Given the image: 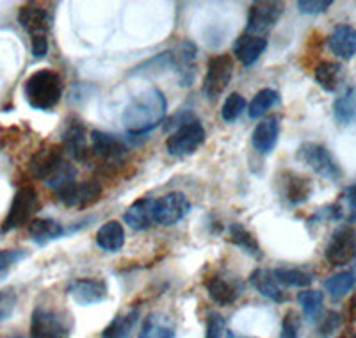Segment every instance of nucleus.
I'll use <instances>...</instances> for the list:
<instances>
[{
    "mask_svg": "<svg viewBox=\"0 0 356 338\" xmlns=\"http://www.w3.org/2000/svg\"><path fill=\"white\" fill-rule=\"evenodd\" d=\"M225 317L218 312H212L207 317V330H205V338H222L225 337Z\"/></svg>",
    "mask_w": 356,
    "mask_h": 338,
    "instance_id": "58836bf2",
    "label": "nucleus"
},
{
    "mask_svg": "<svg viewBox=\"0 0 356 338\" xmlns=\"http://www.w3.org/2000/svg\"><path fill=\"white\" fill-rule=\"evenodd\" d=\"M356 257V230L351 225L339 226L324 250L326 262L333 267L348 266Z\"/></svg>",
    "mask_w": 356,
    "mask_h": 338,
    "instance_id": "9d476101",
    "label": "nucleus"
},
{
    "mask_svg": "<svg viewBox=\"0 0 356 338\" xmlns=\"http://www.w3.org/2000/svg\"><path fill=\"white\" fill-rule=\"evenodd\" d=\"M66 294L79 306H95L109 299V287L102 278H77L66 287Z\"/></svg>",
    "mask_w": 356,
    "mask_h": 338,
    "instance_id": "dca6fc26",
    "label": "nucleus"
},
{
    "mask_svg": "<svg viewBox=\"0 0 356 338\" xmlns=\"http://www.w3.org/2000/svg\"><path fill=\"white\" fill-rule=\"evenodd\" d=\"M282 285L287 287H296V289H305V287H310L314 282V274L308 273V271L300 269V267H280V269L273 271Z\"/></svg>",
    "mask_w": 356,
    "mask_h": 338,
    "instance_id": "f704fd0d",
    "label": "nucleus"
},
{
    "mask_svg": "<svg viewBox=\"0 0 356 338\" xmlns=\"http://www.w3.org/2000/svg\"><path fill=\"white\" fill-rule=\"evenodd\" d=\"M29 235L38 246H47L49 242L57 241V239L65 237L66 232L65 226L56 219L50 218H36L29 223Z\"/></svg>",
    "mask_w": 356,
    "mask_h": 338,
    "instance_id": "b1692460",
    "label": "nucleus"
},
{
    "mask_svg": "<svg viewBox=\"0 0 356 338\" xmlns=\"http://www.w3.org/2000/svg\"><path fill=\"white\" fill-rule=\"evenodd\" d=\"M70 328L63 314L36 306L31 315V338H68Z\"/></svg>",
    "mask_w": 356,
    "mask_h": 338,
    "instance_id": "f8f14e48",
    "label": "nucleus"
},
{
    "mask_svg": "<svg viewBox=\"0 0 356 338\" xmlns=\"http://www.w3.org/2000/svg\"><path fill=\"white\" fill-rule=\"evenodd\" d=\"M285 11L284 2L278 0H260V2H253L248 11V25L246 33L250 36H260L269 33L278 20L282 18Z\"/></svg>",
    "mask_w": 356,
    "mask_h": 338,
    "instance_id": "6e6552de",
    "label": "nucleus"
},
{
    "mask_svg": "<svg viewBox=\"0 0 356 338\" xmlns=\"http://www.w3.org/2000/svg\"><path fill=\"white\" fill-rule=\"evenodd\" d=\"M250 283L255 287V290L260 296L267 298L269 301L276 303V305L287 301V296H285V292L282 290L280 282L276 280L275 273H273L271 269H264V267L255 269L251 273Z\"/></svg>",
    "mask_w": 356,
    "mask_h": 338,
    "instance_id": "5701e85b",
    "label": "nucleus"
},
{
    "mask_svg": "<svg viewBox=\"0 0 356 338\" xmlns=\"http://www.w3.org/2000/svg\"><path fill=\"white\" fill-rule=\"evenodd\" d=\"M356 287V273L355 271H342L330 278L324 280V290L328 292L332 299H342Z\"/></svg>",
    "mask_w": 356,
    "mask_h": 338,
    "instance_id": "2f4dec72",
    "label": "nucleus"
},
{
    "mask_svg": "<svg viewBox=\"0 0 356 338\" xmlns=\"http://www.w3.org/2000/svg\"><path fill=\"white\" fill-rule=\"evenodd\" d=\"M61 141L63 152H65L70 159L89 164V143L84 121L79 120V118L75 116L68 118V120L65 121Z\"/></svg>",
    "mask_w": 356,
    "mask_h": 338,
    "instance_id": "4468645a",
    "label": "nucleus"
},
{
    "mask_svg": "<svg viewBox=\"0 0 356 338\" xmlns=\"http://www.w3.org/2000/svg\"><path fill=\"white\" fill-rule=\"evenodd\" d=\"M18 296L13 289L0 290V322L8 321L13 317L15 310H17Z\"/></svg>",
    "mask_w": 356,
    "mask_h": 338,
    "instance_id": "e433bc0d",
    "label": "nucleus"
},
{
    "mask_svg": "<svg viewBox=\"0 0 356 338\" xmlns=\"http://www.w3.org/2000/svg\"><path fill=\"white\" fill-rule=\"evenodd\" d=\"M351 315H353V319H356V298L353 299V303H351Z\"/></svg>",
    "mask_w": 356,
    "mask_h": 338,
    "instance_id": "a18cd8bd",
    "label": "nucleus"
},
{
    "mask_svg": "<svg viewBox=\"0 0 356 338\" xmlns=\"http://www.w3.org/2000/svg\"><path fill=\"white\" fill-rule=\"evenodd\" d=\"M29 169L34 178L52 187L54 191L77 177V169L66 161V153L57 145L44 146L34 153L29 162Z\"/></svg>",
    "mask_w": 356,
    "mask_h": 338,
    "instance_id": "f03ea898",
    "label": "nucleus"
},
{
    "mask_svg": "<svg viewBox=\"0 0 356 338\" xmlns=\"http://www.w3.org/2000/svg\"><path fill=\"white\" fill-rule=\"evenodd\" d=\"M344 198H346V202H348L349 209H351V212H353L351 221H355L356 219V184H353V186H349L348 189L344 191Z\"/></svg>",
    "mask_w": 356,
    "mask_h": 338,
    "instance_id": "c03bdc74",
    "label": "nucleus"
},
{
    "mask_svg": "<svg viewBox=\"0 0 356 338\" xmlns=\"http://www.w3.org/2000/svg\"><path fill=\"white\" fill-rule=\"evenodd\" d=\"M154 198L145 196L139 198L138 202H134L132 205L127 209L123 214V221L134 230V232H145V230L152 228L155 225L154 221Z\"/></svg>",
    "mask_w": 356,
    "mask_h": 338,
    "instance_id": "4be33fe9",
    "label": "nucleus"
},
{
    "mask_svg": "<svg viewBox=\"0 0 356 338\" xmlns=\"http://www.w3.org/2000/svg\"><path fill=\"white\" fill-rule=\"evenodd\" d=\"M230 242L234 246H237L239 250H243L246 255H250V257L253 258L264 257L255 235L251 234L250 230H248L244 225H241V223H232L230 225Z\"/></svg>",
    "mask_w": 356,
    "mask_h": 338,
    "instance_id": "7c9ffc66",
    "label": "nucleus"
},
{
    "mask_svg": "<svg viewBox=\"0 0 356 338\" xmlns=\"http://www.w3.org/2000/svg\"><path fill=\"white\" fill-rule=\"evenodd\" d=\"M168 113V100L161 89L146 88L132 97L123 111V125L132 136H145L161 125Z\"/></svg>",
    "mask_w": 356,
    "mask_h": 338,
    "instance_id": "f257e3e1",
    "label": "nucleus"
},
{
    "mask_svg": "<svg viewBox=\"0 0 356 338\" xmlns=\"http://www.w3.org/2000/svg\"><path fill=\"white\" fill-rule=\"evenodd\" d=\"M138 319L139 310H136V308L125 312V314H118L116 317L107 324L106 330L102 331L100 338H130Z\"/></svg>",
    "mask_w": 356,
    "mask_h": 338,
    "instance_id": "c756f323",
    "label": "nucleus"
},
{
    "mask_svg": "<svg viewBox=\"0 0 356 338\" xmlns=\"http://www.w3.org/2000/svg\"><path fill=\"white\" fill-rule=\"evenodd\" d=\"M102 194H104V187L95 178L84 182H66L65 186L56 189L57 200L70 209H88L100 202Z\"/></svg>",
    "mask_w": 356,
    "mask_h": 338,
    "instance_id": "423d86ee",
    "label": "nucleus"
},
{
    "mask_svg": "<svg viewBox=\"0 0 356 338\" xmlns=\"http://www.w3.org/2000/svg\"><path fill=\"white\" fill-rule=\"evenodd\" d=\"M333 118L340 127H351L356 123V86L348 88L333 102Z\"/></svg>",
    "mask_w": 356,
    "mask_h": 338,
    "instance_id": "c85d7f7f",
    "label": "nucleus"
},
{
    "mask_svg": "<svg viewBox=\"0 0 356 338\" xmlns=\"http://www.w3.org/2000/svg\"><path fill=\"white\" fill-rule=\"evenodd\" d=\"M276 104H280V95L276 89H260L259 93L253 97L251 104L248 105V114H250L251 120H260V118L266 116L267 111L271 109V107H275Z\"/></svg>",
    "mask_w": 356,
    "mask_h": 338,
    "instance_id": "473e14b6",
    "label": "nucleus"
},
{
    "mask_svg": "<svg viewBox=\"0 0 356 338\" xmlns=\"http://www.w3.org/2000/svg\"><path fill=\"white\" fill-rule=\"evenodd\" d=\"M340 324H342V315L337 314V312H328V315H326V317L323 319V322H321L317 333L321 335V338H328L339 330Z\"/></svg>",
    "mask_w": 356,
    "mask_h": 338,
    "instance_id": "ea45409f",
    "label": "nucleus"
},
{
    "mask_svg": "<svg viewBox=\"0 0 356 338\" xmlns=\"http://www.w3.org/2000/svg\"><path fill=\"white\" fill-rule=\"evenodd\" d=\"M195 120H196L195 114L189 113V111H182V113H177V114H175V116H171L170 120L166 121V123H168L166 130H168V132H170L171 129L178 130V129H180V127L187 125V123H191V121H195Z\"/></svg>",
    "mask_w": 356,
    "mask_h": 338,
    "instance_id": "37998d69",
    "label": "nucleus"
},
{
    "mask_svg": "<svg viewBox=\"0 0 356 338\" xmlns=\"http://www.w3.org/2000/svg\"><path fill=\"white\" fill-rule=\"evenodd\" d=\"M296 157L305 166H308L314 173L326 178V180L339 182L340 178L344 177L342 168L339 166L337 159L333 157V153L324 145H319V143H303L298 148Z\"/></svg>",
    "mask_w": 356,
    "mask_h": 338,
    "instance_id": "20e7f679",
    "label": "nucleus"
},
{
    "mask_svg": "<svg viewBox=\"0 0 356 338\" xmlns=\"http://www.w3.org/2000/svg\"><path fill=\"white\" fill-rule=\"evenodd\" d=\"M191 210V202L184 193H168L154 202V221L161 226H173L182 221Z\"/></svg>",
    "mask_w": 356,
    "mask_h": 338,
    "instance_id": "2eb2a0df",
    "label": "nucleus"
},
{
    "mask_svg": "<svg viewBox=\"0 0 356 338\" xmlns=\"http://www.w3.org/2000/svg\"><path fill=\"white\" fill-rule=\"evenodd\" d=\"M18 24L29 34L31 41L49 40V33L52 29V15L41 4H25L18 11Z\"/></svg>",
    "mask_w": 356,
    "mask_h": 338,
    "instance_id": "a211bd4d",
    "label": "nucleus"
},
{
    "mask_svg": "<svg viewBox=\"0 0 356 338\" xmlns=\"http://www.w3.org/2000/svg\"><path fill=\"white\" fill-rule=\"evenodd\" d=\"M280 137V118L269 116L264 118L251 134V145L262 155H269L278 145Z\"/></svg>",
    "mask_w": 356,
    "mask_h": 338,
    "instance_id": "aec40b11",
    "label": "nucleus"
},
{
    "mask_svg": "<svg viewBox=\"0 0 356 338\" xmlns=\"http://www.w3.org/2000/svg\"><path fill=\"white\" fill-rule=\"evenodd\" d=\"M138 338H177V328L166 314L154 312L145 319Z\"/></svg>",
    "mask_w": 356,
    "mask_h": 338,
    "instance_id": "a878e982",
    "label": "nucleus"
},
{
    "mask_svg": "<svg viewBox=\"0 0 356 338\" xmlns=\"http://www.w3.org/2000/svg\"><path fill=\"white\" fill-rule=\"evenodd\" d=\"M207 132L198 120L180 127L168 137L166 150L171 157H189L205 143Z\"/></svg>",
    "mask_w": 356,
    "mask_h": 338,
    "instance_id": "9b49d317",
    "label": "nucleus"
},
{
    "mask_svg": "<svg viewBox=\"0 0 356 338\" xmlns=\"http://www.w3.org/2000/svg\"><path fill=\"white\" fill-rule=\"evenodd\" d=\"M63 91V77L49 68L29 75L24 84V97L34 111H52L61 102Z\"/></svg>",
    "mask_w": 356,
    "mask_h": 338,
    "instance_id": "7ed1b4c3",
    "label": "nucleus"
},
{
    "mask_svg": "<svg viewBox=\"0 0 356 338\" xmlns=\"http://www.w3.org/2000/svg\"><path fill=\"white\" fill-rule=\"evenodd\" d=\"M196 56L198 47L195 41L184 40L177 45V49L171 50V70L177 73L178 86L191 88L196 77Z\"/></svg>",
    "mask_w": 356,
    "mask_h": 338,
    "instance_id": "f3484780",
    "label": "nucleus"
},
{
    "mask_svg": "<svg viewBox=\"0 0 356 338\" xmlns=\"http://www.w3.org/2000/svg\"><path fill=\"white\" fill-rule=\"evenodd\" d=\"M0 338H24V337H20V335H9V337H0Z\"/></svg>",
    "mask_w": 356,
    "mask_h": 338,
    "instance_id": "49530a36",
    "label": "nucleus"
},
{
    "mask_svg": "<svg viewBox=\"0 0 356 338\" xmlns=\"http://www.w3.org/2000/svg\"><path fill=\"white\" fill-rule=\"evenodd\" d=\"M298 303H300L301 310L307 321L316 322L321 317V312H323L324 305V294L321 290H303L298 294Z\"/></svg>",
    "mask_w": 356,
    "mask_h": 338,
    "instance_id": "72a5a7b5",
    "label": "nucleus"
},
{
    "mask_svg": "<svg viewBox=\"0 0 356 338\" xmlns=\"http://www.w3.org/2000/svg\"><path fill=\"white\" fill-rule=\"evenodd\" d=\"M328 47L339 59L351 61L356 56V29L349 24L337 25L328 36Z\"/></svg>",
    "mask_w": 356,
    "mask_h": 338,
    "instance_id": "412c9836",
    "label": "nucleus"
},
{
    "mask_svg": "<svg viewBox=\"0 0 356 338\" xmlns=\"http://www.w3.org/2000/svg\"><path fill=\"white\" fill-rule=\"evenodd\" d=\"M27 257L29 253L25 250H0V273H4Z\"/></svg>",
    "mask_w": 356,
    "mask_h": 338,
    "instance_id": "79ce46f5",
    "label": "nucleus"
},
{
    "mask_svg": "<svg viewBox=\"0 0 356 338\" xmlns=\"http://www.w3.org/2000/svg\"><path fill=\"white\" fill-rule=\"evenodd\" d=\"M129 153V146L120 136L93 130L89 137V162L91 157L104 166L118 164Z\"/></svg>",
    "mask_w": 356,
    "mask_h": 338,
    "instance_id": "0eeeda50",
    "label": "nucleus"
},
{
    "mask_svg": "<svg viewBox=\"0 0 356 338\" xmlns=\"http://www.w3.org/2000/svg\"><path fill=\"white\" fill-rule=\"evenodd\" d=\"M282 193H284L289 205L298 207L310 200L314 186H312L310 178L301 177V175L292 173V171H285L282 175Z\"/></svg>",
    "mask_w": 356,
    "mask_h": 338,
    "instance_id": "6ab92c4d",
    "label": "nucleus"
},
{
    "mask_svg": "<svg viewBox=\"0 0 356 338\" xmlns=\"http://www.w3.org/2000/svg\"><path fill=\"white\" fill-rule=\"evenodd\" d=\"M314 79L317 86L326 93H335L342 84L344 79V68L340 63H332V61H323L314 70Z\"/></svg>",
    "mask_w": 356,
    "mask_h": 338,
    "instance_id": "bb28decb",
    "label": "nucleus"
},
{
    "mask_svg": "<svg viewBox=\"0 0 356 338\" xmlns=\"http://www.w3.org/2000/svg\"><path fill=\"white\" fill-rule=\"evenodd\" d=\"M298 333H300V317L294 312H287L282 321L280 338H298Z\"/></svg>",
    "mask_w": 356,
    "mask_h": 338,
    "instance_id": "a19ab883",
    "label": "nucleus"
},
{
    "mask_svg": "<svg viewBox=\"0 0 356 338\" xmlns=\"http://www.w3.org/2000/svg\"><path fill=\"white\" fill-rule=\"evenodd\" d=\"M332 0H300L296 4V8H298V11L301 15H310V17H314V15H323V13L328 11L332 8Z\"/></svg>",
    "mask_w": 356,
    "mask_h": 338,
    "instance_id": "4c0bfd02",
    "label": "nucleus"
},
{
    "mask_svg": "<svg viewBox=\"0 0 356 338\" xmlns=\"http://www.w3.org/2000/svg\"><path fill=\"white\" fill-rule=\"evenodd\" d=\"M351 338H356V333H355V335H353V337H351Z\"/></svg>",
    "mask_w": 356,
    "mask_h": 338,
    "instance_id": "09e8293b",
    "label": "nucleus"
},
{
    "mask_svg": "<svg viewBox=\"0 0 356 338\" xmlns=\"http://www.w3.org/2000/svg\"><path fill=\"white\" fill-rule=\"evenodd\" d=\"M97 246L100 250L109 251V253H116L125 244V230L120 221H109L106 225H102L100 230L97 232Z\"/></svg>",
    "mask_w": 356,
    "mask_h": 338,
    "instance_id": "cd10ccee",
    "label": "nucleus"
},
{
    "mask_svg": "<svg viewBox=\"0 0 356 338\" xmlns=\"http://www.w3.org/2000/svg\"><path fill=\"white\" fill-rule=\"evenodd\" d=\"M227 338H237V337H234V335H232V333H227Z\"/></svg>",
    "mask_w": 356,
    "mask_h": 338,
    "instance_id": "de8ad7c7",
    "label": "nucleus"
},
{
    "mask_svg": "<svg viewBox=\"0 0 356 338\" xmlns=\"http://www.w3.org/2000/svg\"><path fill=\"white\" fill-rule=\"evenodd\" d=\"M267 49V40L260 36H250V34H243L239 40L235 41L234 52L237 59L243 63L244 66H253L257 61L260 59Z\"/></svg>",
    "mask_w": 356,
    "mask_h": 338,
    "instance_id": "393cba45",
    "label": "nucleus"
},
{
    "mask_svg": "<svg viewBox=\"0 0 356 338\" xmlns=\"http://www.w3.org/2000/svg\"><path fill=\"white\" fill-rule=\"evenodd\" d=\"M205 290L209 298L219 306H230L243 296L244 283L239 276L228 273H216L205 280Z\"/></svg>",
    "mask_w": 356,
    "mask_h": 338,
    "instance_id": "ddd939ff",
    "label": "nucleus"
},
{
    "mask_svg": "<svg viewBox=\"0 0 356 338\" xmlns=\"http://www.w3.org/2000/svg\"><path fill=\"white\" fill-rule=\"evenodd\" d=\"M234 59L228 54L214 56L209 61L202 84V91L207 98L216 100L218 97H221L222 91L230 86L232 77H234Z\"/></svg>",
    "mask_w": 356,
    "mask_h": 338,
    "instance_id": "1a4fd4ad",
    "label": "nucleus"
},
{
    "mask_svg": "<svg viewBox=\"0 0 356 338\" xmlns=\"http://www.w3.org/2000/svg\"><path fill=\"white\" fill-rule=\"evenodd\" d=\"M248 107L246 98L243 97L241 93H232L228 95L225 104L221 107V118L222 121H227V123H234L241 118V114L244 113V109Z\"/></svg>",
    "mask_w": 356,
    "mask_h": 338,
    "instance_id": "c9c22d12",
    "label": "nucleus"
},
{
    "mask_svg": "<svg viewBox=\"0 0 356 338\" xmlns=\"http://www.w3.org/2000/svg\"><path fill=\"white\" fill-rule=\"evenodd\" d=\"M40 210V196L33 186H24L13 196L11 207L8 210L4 223H2V234H8L13 230L22 228L33 221L34 214Z\"/></svg>",
    "mask_w": 356,
    "mask_h": 338,
    "instance_id": "39448f33",
    "label": "nucleus"
}]
</instances>
